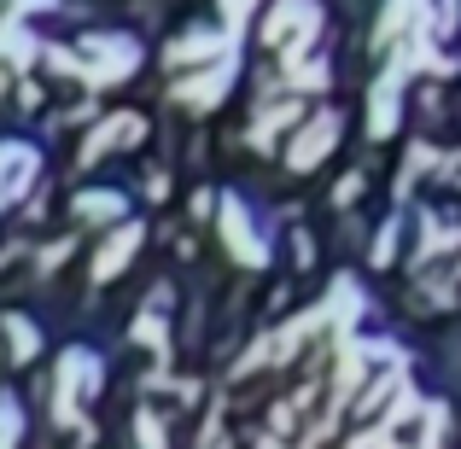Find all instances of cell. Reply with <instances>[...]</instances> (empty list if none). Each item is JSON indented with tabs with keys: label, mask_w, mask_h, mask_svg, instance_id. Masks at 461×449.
Wrapping results in <instances>:
<instances>
[{
	"label": "cell",
	"mask_w": 461,
	"mask_h": 449,
	"mask_svg": "<svg viewBox=\"0 0 461 449\" xmlns=\"http://www.w3.org/2000/svg\"><path fill=\"white\" fill-rule=\"evenodd\" d=\"M100 380H105L100 356L82 350V345H70L65 356H59V368H53V420H59V427H70L77 438H88V420L77 415V403L100 397Z\"/></svg>",
	"instance_id": "cell-1"
},
{
	"label": "cell",
	"mask_w": 461,
	"mask_h": 449,
	"mask_svg": "<svg viewBox=\"0 0 461 449\" xmlns=\"http://www.w3.org/2000/svg\"><path fill=\"white\" fill-rule=\"evenodd\" d=\"M315 35H321V0H275L263 12V47L281 53V65L304 58L315 47Z\"/></svg>",
	"instance_id": "cell-2"
},
{
	"label": "cell",
	"mask_w": 461,
	"mask_h": 449,
	"mask_svg": "<svg viewBox=\"0 0 461 449\" xmlns=\"http://www.w3.org/2000/svg\"><path fill=\"white\" fill-rule=\"evenodd\" d=\"M140 70V41L123 30H94L82 35V82L94 88H112V82H129Z\"/></svg>",
	"instance_id": "cell-3"
},
{
	"label": "cell",
	"mask_w": 461,
	"mask_h": 449,
	"mask_svg": "<svg viewBox=\"0 0 461 449\" xmlns=\"http://www.w3.org/2000/svg\"><path fill=\"white\" fill-rule=\"evenodd\" d=\"M380 432L392 449H438L444 438V409L438 403H420L415 391H403L392 403V415H380Z\"/></svg>",
	"instance_id": "cell-4"
},
{
	"label": "cell",
	"mask_w": 461,
	"mask_h": 449,
	"mask_svg": "<svg viewBox=\"0 0 461 449\" xmlns=\"http://www.w3.org/2000/svg\"><path fill=\"white\" fill-rule=\"evenodd\" d=\"M240 76V53L216 58V65H193L187 76L176 82V105H187V112H211V105H222V94L234 88Z\"/></svg>",
	"instance_id": "cell-5"
},
{
	"label": "cell",
	"mask_w": 461,
	"mask_h": 449,
	"mask_svg": "<svg viewBox=\"0 0 461 449\" xmlns=\"http://www.w3.org/2000/svg\"><path fill=\"white\" fill-rule=\"evenodd\" d=\"M415 76V70L403 65V58H392V65L374 76V94H368V135L385 140L397 135V117H403V82Z\"/></svg>",
	"instance_id": "cell-6"
},
{
	"label": "cell",
	"mask_w": 461,
	"mask_h": 449,
	"mask_svg": "<svg viewBox=\"0 0 461 449\" xmlns=\"http://www.w3.org/2000/svg\"><path fill=\"white\" fill-rule=\"evenodd\" d=\"M216 228H222L234 263H246V269H263V263H269V239L258 234V222H251V211L240 199H228L222 211H216Z\"/></svg>",
	"instance_id": "cell-7"
},
{
	"label": "cell",
	"mask_w": 461,
	"mask_h": 449,
	"mask_svg": "<svg viewBox=\"0 0 461 449\" xmlns=\"http://www.w3.org/2000/svg\"><path fill=\"white\" fill-rule=\"evenodd\" d=\"M228 53H240V30H234V23H222V30H187V35H176L164 58L176 70H193V65H216V58H228Z\"/></svg>",
	"instance_id": "cell-8"
},
{
	"label": "cell",
	"mask_w": 461,
	"mask_h": 449,
	"mask_svg": "<svg viewBox=\"0 0 461 449\" xmlns=\"http://www.w3.org/2000/svg\"><path fill=\"white\" fill-rule=\"evenodd\" d=\"M339 129H345V123H339V112H333V105H327V112H315L310 123L293 135V147H286V164H293V169H315L327 152L339 147Z\"/></svg>",
	"instance_id": "cell-9"
},
{
	"label": "cell",
	"mask_w": 461,
	"mask_h": 449,
	"mask_svg": "<svg viewBox=\"0 0 461 449\" xmlns=\"http://www.w3.org/2000/svg\"><path fill=\"white\" fill-rule=\"evenodd\" d=\"M35 175H41V152H35L30 140H12V147L0 152V204H18Z\"/></svg>",
	"instance_id": "cell-10"
},
{
	"label": "cell",
	"mask_w": 461,
	"mask_h": 449,
	"mask_svg": "<svg viewBox=\"0 0 461 449\" xmlns=\"http://www.w3.org/2000/svg\"><path fill=\"white\" fill-rule=\"evenodd\" d=\"M140 239H147V228L140 222H117V234L100 246V257H94V269H88V281L94 286H105V281H117V274L129 269V257L140 251Z\"/></svg>",
	"instance_id": "cell-11"
},
{
	"label": "cell",
	"mask_w": 461,
	"mask_h": 449,
	"mask_svg": "<svg viewBox=\"0 0 461 449\" xmlns=\"http://www.w3.org/2000/svg\"><path fill=\"white\" fill-rule=\"evenodd\" d=\"M129 140H147V117H135V112L105 117V123H100V129H88V140H82V164H94V157L129 147Z\"/></svg>",
	"instance_id": "cell-12"
},
{
	"label": "cell",
	"mask_w": 461,
	"mask_h": 449,
	"mask_svg": "<svg viewBox=\"0 0 461 449\" xmlns=\"http://www.w3.org/2000/svg\"><path fill=\"white\" fill-rule=\"evenodd\" d=\"M298 117H304V100H298V94H286V100H263L258 123H251V147L269 152V147H275V135H281V129H293Z\"/></svg>",
	"instance_id": "cell-13"
},
{
	"label": "cell",
	"mask_w": 461,
	"mask_h": 449,
	"mask_svg": "<svg viewBox=\"0 0 461 449\" xmlns=\"http://www.w3.org/2000/svg\"><path fill=\"white\" fill-rule=\"evenodd\" d=\"M164 310H169V292L158 286V298H152L147 310L135 315V345H147V350H164V333H169V327H164Z\"/></svg>",
	"instance_id": "cell-14"
},
{
	"label": "cell",
	"mask_w": 461,
	"mask_h": 449,
	"mask_svg": "<svg viewBox=\"0 0 461 449\" xmlns=\"http://www.w3.org/2000/svg\"><path fill=\"white\" fill-rule=\"evenodd\" d=\"M123 193H112V187H100V193H82L77 199V216L82 222H123Z\"/></svg>",
	"instance_id": "cell-15"
},
{
	"label": "cell",
	"mask_w": 461,
	"mask_h": 449,
	"mask_svg": "<svg viewBox=\"0 0 461 449\" xmlns=\"http://www.w3.org/2000/svg\"><path fill=\"white\" fill-rule=\"evenodd\" d=\"M327 82H333L327 58H315V53H304V58H286V88H327Z\"/></svg>",
	"instance_id": "cell-16"
},
{
	"label": "cell",
	"mask_w": 461,
	"mask_h": 449,
	"mask_svg": "<svg viewBox=\"0 0 461 449\" xmlns=\"http://www.w3.org/2000/svg\"><path fill=\"white\" fill-rule=\"evenodd\" d=\"M6 338H12V362H30L41 350V333H35L30 315H6Z\"/></svg>",
	"instance_id": "cell-17"
},
{
	"label": "cell",
	"mask_w": 461,
	"mask_h": 449,
	"mask_svg": "<svg viewBox=\"0 0 461 449\" xmlns=\"http://www.w3.org/2000/svg\"><path fill=\"white\" fill-rule=\"evenodd\" d=\"M6 53H12V70L30 65V53L41 58V47H35V41H30V30H23V12H12V18H6Z\"/></svg>",
	"instance_id": "cell-18"
},
{
	"label": "cell",
	"mask_w": 461,
	"mask_h": 449,
	"mask_svg": "<svg viewBox=\"0 0 461 449\" xmlns=\"http://www.w3.org/2000/svg\"><path fill=\"white\" fill-rule=\"evenodd\" d=\"M135 444H140V449H169V444H164V427H158L152 409H140V415H135Z\"/></svg>",
	"instance_id": "cell-19"
},
{
	"label": "cell",
	"mask_w": 461,
	"mask_h": 449,
	"mask_svg": "<svg viewBox=\"0 0 461 449\" xmlns=\"http://www.w3.org/2000/svg\"><path fill=\"white\" fill-rule=\"evenodd\" d=\"M0 415H6V438H0V449H18V438H23V403L6 391V403H0Z\"/></svg>",
	"instance_id": "cell-20"
},
{
	"label": "cell",
	"mask_w": 461,
	"mask_h": 449,
	"mask_svg": "<svg viewBox=\"0 0 461 449\" xmlns=\"http://www.w3.org/2000/svg\"><path fill=\"white\" fill-rule=\"evenodd\" d=\"M397 234H403V222L392 216V222L380 228V246H374V263H392V251H397Z\"/></svg>",
	"instance_id": "cell-21"
},
{
	"label": "cell",
	"mask_w": 461,
	"mask_h": 449,
	"mask_svg": "<svg viewBox=\"0 0 461 449\" xmlns=\"http://www.w3.org/2000/svg\"><path fill=\"white\" fill-rule=\"evenodd\" d=\"M251 6H258V0H216V12H222V23H234V30L246 23V12H251Z\"/></svg>",
	"instance_id": "cell-22"
},
{
	"label": "cell",
	"mask_w": 461,
	"mask_h": 449,
	"mask_svg": "<svg viewBox=\"0 0 461 449\" xmlns=\"http://www.w3.org/2000/svg\"><path fill=\"white\" fill-rule=\"evenodd\" d=\"M65 257H70V239H59L53 251H41V274H47V269H59V263H65Z\"/></svg>",
	"instance_id": "cell-23"
},
{
	"label": "cell",
	"mask_w": 461,
	"mask_h": 449,
	"mask_svg": "<svg viewBox=\"0 0 461 449\" xmlns=\"http://www.w3.org/2000/svg\"><path fill=\"white\" fill-rule=\"evenodd\" d=\"M357 193H362V175H345V181H339V204H350Z\"/></svg>",
	"instance_id": "cell-24"
},
{
	"label": "cell",
	"mask_w": 461,
	"mask_h": 449,
	"mask_svg": "<svg viewBox=\"0 0 461 449\" xmlns=\"http://www.w3.org/2000/svg\"><path fill=\"white\" fill-rule=\"evenodd\" d=\"M30 6H41V12H47L53 0H12V12H23V18H30Z\"/></svg>",
	"instance_id": "cell-25"
}]
</instances>
